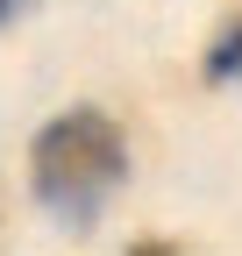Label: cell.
<instances>
[{
  "label": "cell",
  "mask_w": 242,
  "mask_h": 256,
  "mask_svg": "<svg viewBox=\"0 0 242 256\" xmlns=\"http://www.w3.org/2000/svg\"><path fill=\"white\" fill-rule=\"evenodd\" d=\"M28 171H36V200L50 214L93 220L107 206V192L121 185V171H128V142H121V128L100 107H72V114H57L36 136Z\"/></svg>",
  "instance_id": "cell-1"
},
{
  "label": "cell",
  "mask_w": 242,
  "mask_h": 256,
  "mask_svg": "<svg viewBox=\"0 0 242 256\" xmlns=\"http://www.w3.org/2000/svg\"><path fill=\"white\" fill-rule=\"evenodd\" d=\"M22 8H28V0H0V22H14V14H22Z\"/></svg>",
  "instance_id": "cell-4"
},
{
  "label": "cell",
  "mask_w": 242,
  "mask_h": 256,
  "mask_svg": "<svg viewBox=\"0 0 242 256\" xmlns=\"http://www.w3.org/2000/svg\"><path fill=\"white\" fill-rule=\"evenodd\" d=\"M206 78H214V86L242 78V8H235V22L214 36V50H206Z\"/></svg>",
  "instance_id": "cell-2"
},
{
  "label": "cell",
  "mask_w": 242,
  "mask_h": 256,
  "mask_svg": "<svg viewBox=\"0 0 242 256\" xmlns=\"http://www.w3.org/2000/svg\"><path fill=\"white\" fill-rule=\"evenodd\" d=\"M128 256H178V249H171V242H136Z\"/></svg>",
  "instance_id": "cell-3"
}]
</instances>
